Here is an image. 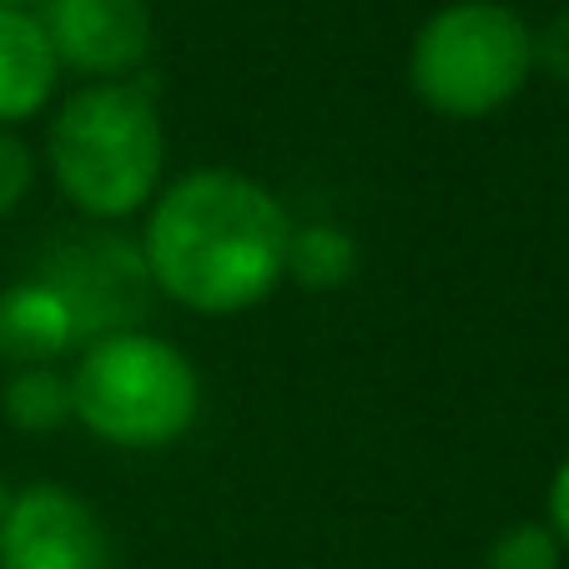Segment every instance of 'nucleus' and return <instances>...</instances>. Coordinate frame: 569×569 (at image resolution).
I'll return each mask as SVG.
<instances>
[{
  "instance_id": "nucleus-16",
  "label": "nucleus",
  "mask_w": 569,
  "mask_h": 569,
  "mask_svg": "<svg viewBox=\"0 0 569 569\" xmlns=\"http://www.w3.org/2000/svg\"><path fill=\"white\" fill-rule=\"evenodd\" d=\"M6 505H11V489H6V479H0V519H6Z\"/></svg>"
},
{
  "instance_id": "nucleus-1",
  "label": "nucleus",
  "mask_w": 569,
  "mask_h": 569,
  "mask_svg": "<svg viewBox=\"0 0 569 569\" xmlns=\"http://www.w3.org/2000/svg\"><path fill=\"white\" fill-rule=\"evenodd\" d=\"M288 207L242 172H187L151 197V282L192 312L258 308L288 278Z\"/></svg>"
},
{
  "instance_id": "nucleus-14",
  "label": "nucleus",
  "mask_w": 569,
  "mask_h": 569,
  "mask_svg": "<svg viewBox=\"0 0 569 569\" xmlns=\"http://www.w3.org/2000/svg\"><path fill=\"white\" fill-rule=\"evenodd\" d=\"M535 66H545L559 87H569V11H559L555 21L535 36Z\"/></svg>"
},
{
  "instance_id": "nucleus-8",
  "label": "nucleus",
  "mask_w": 569,
  "mask_h": 569,
  "mask_svg": "<svg viewBox=\"0 0 569 569\" xmlns=\"http://www.w3.org/2000/svg\"><path fill=\"white\" fill-rule=\"evenodd\" d=\"M56 51L41 31V16L21 6H0V127L26 121L51 101L56 91Z\"/></svg>"
},
{
  "instance_id": "nucleus-9",
  "label": "nucleus",
  "mask_w": 569,
  "mask_h": 569,
  "mask_svg": "<svg viewBox=\"0 0 569 569\" xmlns=\"http://www.w3.org/2000/svg\"><path fill=\"white\" fill-rule=\"evenodd\" d=\"M76 343H81V333H76L71 312L41 278H26L0 292V358H11L21 368H41L71 353Z\"/></svg>"
},
{
  "instance_id": "nucleus-7",
  "label": "nucleus",
  "mask_w": 569,
  "mask_h": 569,
  "mask_svg": "<svg viewBox=\"0 0 569 569\" xmlns=\"http://www.w3.org/2000/svg\"><path fill=\"white\" fill-rule=\"evenodd\" d=\"M41 31L56 51V66L97 81H127L151 56L147 0H46Z\"/></svg>"
},
{
  "instance_id": "nucleus-4",
  "label": "nucleus",
  "mask_w": 569,
  "mask_h": 569,
  "mask_svg": "<svg viewBox=\"0 0 569 569\" xmlns=\"http://www.w3.org/2000/svg\"><path fill=\"white\" fill-rule=\"evenodd\" d=\"M535 71V31L505 0H453L419 26L409 81L429 111L479 121L519 97Z\"/></svg>"
},
{
  "instance_id": "nucleus-12",
  "label": "nucleus",
  "mask_w": 569,
  "mask_h": 569,
  "mask_svg": "<svg viewBox=\"0 0 569 569\" xmlns=\"http://www.w3.org/2000/svg\"><path fill=\"white\" fill-rule=\"evenodd\" d=\"M559 559H565V545L549 525H509L489 545L483 569H559Z\"/></svg>"
},
{
  "instance_id": "nucleus-11",
  "label": "nucleus",
  "mask_w": 569,
  "mask_h": 569,
  "mask_svg": "<svg viewBox=\"0 0 569 569\" xmlns=\"http://www.w3.org/2000/svg\"><path fill=\"white\" fill-rule=\"evenodd\" d=\"M0 409L16 429L46 433L61 429L66 419H76V398H71V373H56L51 363L41 368H16L11 383L0 388Z\"/></svg>"
},
{
  "instance_id": "nucleus-5",
  "label": "nucleus",
  "mask_w": 569,
  "mask_h": 569,
  "mask_svg": "<svg viewBox=\"0 0 569 569\" xmlns=\"http://www.w3.org/2000/svg\"><path fill=\"white\" fill-rule=\"evenodd\" d=\"M41 282L66 302L81 338H117L137 333V322L151 308V268L141 242L121 232H76L61 237L41 262Z\"/></svg>"
},
{
  "instance_id": "nucleus-15",
  "label": "nucleus",
  "mask_w": 569,
  "mask_h": 569,
  "mask_svg": "<svg viewBox=\"0 0 569 569\" xmlns=\"http://www.w3.org/2000/svg\"><path fill=\"white\" fill-rule=\"evenodd\" d=\"M549 529L559 535V545H569V459L559 463L555 483H549Z\"/></svg>"
},
{
  "instance_id": "nucleus-10",
  "label": "nucleus",
  "mask_w": 569,
  "mask_h": 569,
  "mask_svg": "<svg viewBox=\"0 0 569 569\" xmlns=\"http://www.w3.org/2000/svg\"><path fill=\"white\" fill-rule=\"evenodd\" d=\"M358 272V242L338 222L292 227L288 237V278L308 292H333Z\"/></svg>"
},
{
  "instance_id": "nucleus-3",
  "label": "nucleus",
  "mask_w": 569,
  "mask_h": 569,
  "mask_svg": "<svg viewBox=\"0 0 569 569\" xmlns=\"http://www.w3.org/2000/svg\"><path fill=\"white\" fill-rule=\"evenodd\" d=\"M76 419L117 449H167L197 423L202 378L192 358L157 333L97 338L71 368Z\"/></svg>"
},
{
  "instance_id": "nucleus-6",
  "label": "nucleus",
  "mask_w": 569,
  "mask_h": 569,
  "mask_svg": "<svg viewBox=\"0 0 569 569\" xmlns=\"http://www.w3.org/2000/svg\"><path fill=\"white\" fill-rule=\"evenodd\" d=\"M111 545L97 509L66 483H31L0 519V569H107Z\"/></svg>"
},
{
  "instance_id": "nucleus-13",
  "label": "nucleus",
  "mask_w": 569,
  "mask_h": 569,
  "mask_svg": "<svg viewBox=\"0 0 569 569\" xmlns=\"http://www.w3.org/2000/svg\"><path fill=\"white\" fill-rule=\"evenodd\" d=\"M31 177H36V161L26 151V141L0 127V217H11L21 207V197L31 192Z\"/></svg>"
},
{
  "instance_id": "nucleus-17",
  "label": "nucleus",
  "mask_w": 569,
  "mask_h": 569,
  "mask_svg": "<svg viewBox=\"0 0 569 569\" xmlns=\"http://www.w3.org/2000/svg\"><path fill=\"white\" fill-rule=\"evenodd\" d=\"M0 6H21L26 11V6H46V0H0Z\"/></svg>"
},
{
  "instance_id": "nucleus-2",
  "label": "nucleus",
  "mask_w": 569,
  "mask_h": 569,
  "mask_svg": "<svg viewBox=\"0 0 569 569\" xmlns=\"http://www.w3.org/2000/svg\"><path fill=\"white\" fill-rule=\"evenodd\" d=\"M56 187L87 217L117 222L157 197L167 131H161L157 87L127 81H91L81 87L51 121L46 137Z\"/></svg>"
}]
</instances>
